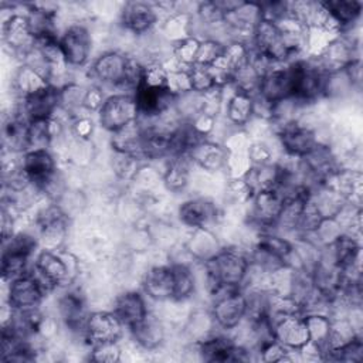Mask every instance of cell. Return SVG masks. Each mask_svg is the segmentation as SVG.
<instances>
[{
	"label": "cell",
	"mask_w": 363,
	"mask_h": 363,
	"mask_svg": "<svg viewBox=\"0 0 363 363\" xmlns=\"http://www.w3.org/2000/svg\"><path fill=\"white\" fill-rule=\"evenodd\" d=\"M203 262L210 296L221 289L244 288L251 265L248 251L234 245L223 247Z\"/></svg>",
	"instance_id": "obj_1"
},
{
	"label": "cell",
	"mask_w": 363,
	"mask_h": 363,
	"mask_svg": "<svg viewBox=\"0 0 363 363\" xmlns=\"http://www.w3.org/2000/svg\"><path fill=\"white\" fill-rule=\"evenodd\" d=\"M247 315V301L242 288L221 289L211 295L210 316L223 330L237 329Z\"/></svg>",
	"instance_id": "obj_2"
},
{
	"label": "cell",
	"mask_w": 363,
	"mask_h": 363,
	"mask_svg": "<svg viewBox=\"0 0 363 363\" xmlns=\"http://www.w3.org/2000/svg\"><path fill=\"white\" fill-rule=\"evenodd\" d=\"M250 45L254 52L272 64H288L298 58L291 52L278 26L267 18H261L255 26Z\"/></svg>",
	"instance_id": "obj_3"
},
{
	"label": "cell",
	"mask_w": 363,
	"mask_h": 363,
	"mask_svg": "<svg viewBox=\"0 0 363 363\" xmlns=\"http://www.w3.org/2000/svg\"><path fill=\"white\" fill-rule=\"evenodd\" d=\"M139 119L138 105L132 94L118 92L108 95L98 112L99 125L113 133Z\"/></svg>",
	"instance_id": "obj_4"
},
{
	"label": "cell",
	"mask_w": 363,
	"mask_h": 363,
	"mask_svg": "<svg viewBox=\"0 0 363 363\" xmlns=\"http://www.w3.org/2000/svg\"><path fill=\"white\" fill-rule=\"evenodd\" d=\"M130 58L122 51H105L91 64V77L96 79L99 86L125 89Z\"/></svg>",
	"instance_id": "obj_5"
},
{
	"label": "cell",
	"mask_w": 363,
	"mask_h": 363,
	"mask_svg": "<svg viewBox=\"0 0 363 363\" xmlns=\"http://www.w3.org/2000/svg\"><path fill=\"white\" fill-rule=\"evenodd\" d=\"M30 271L35 275L47 294L69 282L71 272L65 259L52 250H43L35 255Z\"/></svg>",
	"instance_id": "obj_6"
},
{
	"label": "cell",
	"mask_w": 363,
	"mask_h": 363,
	"mask_svg": "<svg viewBox=\"0 0 363 363\" xmlns=\"http://www.w3.org/2000/svg\"><path fill=\"white\" fill-rule=\"evenodd\" d=\"M275 133L284 153L296 159L305 157L320 143L316 130L302 123L299 119L278 128Z\"/></svg>",
	"instance_id": "obj_7"
},
{
	"label": "cell",
	"mask_w": 363,
	"mask_h": 363,
	"mask_svg": "<svg viewBox=\"0 0 363 363\" xmlns=\"http://www.w3.org/2000/svg\"><path fill=\"white\" fill-rule=\"evenodd\" d=\"M60 47L65 61L72 68L86 65L92 51V35L86 26L81 23L69 24L60 35Z\"/></svg>",
	"instance_id": "obj_8"
},
{
	"label": "cell",
	"mask_w": 363,
	"mask_h": 363,
	"mask_svg": "<svg viewBox=\"0 0 363 363\" xmlns=\"http://www.w3.org/2000/svg\"><path fill=\"white\" fill-rule=\"evenodd\" d=\"M284 207V199L275 189L255 191L250 200V224L258 231L274 230Z\"/></svg>",
	"instance_id": "obj_9"
},
{
	"label": "cell",
	"mask_w": 363,
	"mask_h": 363,
	"mask_svg": "<svg viewBox=\"0 0 363 363\" xmlns=\"http://www.w3.org/2000/svg\"><path fill=\"white\" fill-rule=\"evenodd\" d=\"M197 353L204 362H242L248 360V349L238 345L227 335H210L196 342Z\"/></svg>",
	"instance_id": "obj_10"
},
{
	"label": "cell",
	"mask_w": 363,
	"mask_h": 363,
	"mask_svg": "<svg viewBox=\"0 0 363 363\" xmlns=\"http://www.w3.org/2000/svg\"><path fill=\"white\" fill-rule=\"evenodd\" d=\"M138 105L139 119L152 121L162 118L174 109L177 96L169 88L139 85L133 92Z\"/></svg>",
	"instance_id": "obj_11"
},
{
	"label": "cell",
	"mask_w": 363,
	"mask_h": 363,
	"mask_svg": "<svg viewBox=\"0 0 363 363\" xmlns=\"http://www.w3.org/2000/svg\"><path fill=\"white\" fill-rule=\"evenodd\" d=\"M35 224L38 228V242L44 244V250H55L65 238L68 231V216L65 211L51 203L37 213Z\"/></svg>",
	"instance_id": "obj_12"
},
{
	"label": "cell",
	"mask_w": 363,
	"mask_h": 363,
	"mask_svg": "<svg viewBox=\"0 0 363 363\" xmlns=\"http://www.w3.org/2000/svg\"><path fill=\"white\" fill-rule=\"evenodd\" d=\"M47 295V291L35 275L28 271L27 274L9 282L7 303L16 311L38 309Z\"/></svg>",
	"instance_id": "obj_13"
},
{
	"label": "cell",
	"mask_w": 363,
	"mask_h": 363,
	"mask_svg": "<svg viewBox=\"0 0 363 363\" xmlns=\"http://www.w3.org/2000/svg\"><path fill=\"white\" fill-rule=\"evenodd\" d=\"M123 323L112 311H95L89 312L82 336L91 345L118 342L123 335Z\"/></svg>",
	"instance_id": "obj_14"
},
{
	"label": "cell",
	"mask_w": 363,
	"mask_h": 363,
	"mask_svg": "<svg viewBox=\"0 0 363 363\" xmlns=\"http://www.w3.org/2000/svg\"><path fill=\"white\" fill-rule=\"evenodd\" d=\"M264 102L274 106L292 96V74L288 64H278L269 68L259 81L257 95Z\"/></svg>",
	"instance_id": "obj_15"
},
{
	"label": "cell",
	"mask_w": 363,
	"mask_h": 363,
	"mask_svg": "<svg viewBox=\"0 0 363 363\" xmlns=\"http://www.w3.org/2000/svg\"><path fill=\"white\" fill-rule=\"evenodd\" d=\"M271 322L275 339L288 350L299 353V350L309 343V332L303 313L281 315L271 319Z\"/></svg>",
	"instance_id": "obj_16"
},
{
	"label": "cell",
	"mask_w": 363,
	"mask_h": 363,
	"mask_svg": "<svg viewBox=\"0 0 363 363\" xmlns=\"http://www.w3.org/2000/svg\"><path fill=\"white\" fill-rule=\"evenodd\" d=\"M17 109L27 122L51 119L55 116L57 109H60V88L50 84L38 92L21 99Z\"/></svg>",
	"instance_id": "obj_17"
},
{
	"label": "cell",
	"mask_w": 363,
	"mask_h": 363,
	"mask_svg": "<svg viewBox=\"0 0 363 363\" xmlns=\"http://www.w3.org/2000/svg\"><path fill=\"white\" fill-rule=\"evenodd\" d=\"M20 166L28 180L40 190L58 173L50 149H30L20 155Z\"/></svg>",
	"instance_id": "obj_18"
},
{
	"label": "cell",
	"mask_w": 363,
	"mask_h": 363,
	"mask_svg": "<svg viewBox=\"0 0 363 363\" xmlns=\"http://www.w3.org/2000/svg\"><path fill=\"white\" fill-rule=\"evenodd\" d=\"M159 11L155 3L146 1H128L119 13V23L125 31L143 35L147 34L157 23Z\"/></svg>",
	"instance_id": "obj_19"
},
{
	"label": "cell",
	"mask_w": 363,
	"mask_h": 363,
	"mask_svg": "<svg viewBox=\"0 0 363 363\" xmlns=\"http://www.w3.org/2000/svg\"><path fill=\"white\" fill-rule=\"evenodd\" d=\"M180 223L193 230H207L218 217L217 206L206 197H191L177 208Z\"/></svg>",
	"instance_id": "obj_20"
},
{
	"label": "cell",
	"mask_w": 363,
	"mask_h": 363,
	"mask_svg": "<svg viewBox=\"0 0 363 363\" xmlns=\"http://www.w3.org/2000/svg\"><path fill=\"white\" fill-rule=\"evenodd\" d=\"M3 41L14 54L23 55V58H26V55L34 48L35 44L27 14L13 13L4 20Z\"/></svg>",
	"instance_id": "obj_21"
},
{
	"label": "cell",
	"mask_w": 363,
	"mask_h": 363,
	"mask_svg": "<svg viewBox=\"0 0 363 363\" xmlns=\"http://www.w3.org/2000/svg\"><path fill=\"white\" fill-rule=\"evenodd\" d=\"M142 289L145 296L152 301H173L174 279L172 264L150 267L143 275Z\"/></svg>",
	"instance_id": "obj_22"
},
{
	"label": "cell",
	"mask_w": 363,
	"mask_h": 363,
	"mask_svg": "<svg viewBox=\"0 0 363 363\" xmlns=\"http://www.w3.org/2000/svg\"><path fill=\"white\" fill-rule=\"evenodd\" d=\"M187 157L193 164L199 166L204 172L214 173L228 166L230 149L218 142L206 138L191 149Z\"/></svg>",
	"instance_id": "obj_23"
},
{
	"label": "cell",
	"mask_w": 363,
	"mask_h": 363,
	"mask_svg": "<svg viewBox=\"0 0 363 363\" xmlns=\"http://www.w3.org/2000/svg\"><path fill=\"white\" fill-rule=\"evenodd\" d=\"M111 311L118 316L126 329L132 328L150 313L145 294L138 291H125L116 295Z\"/></svg>",
	"instance_id": "obj_24"
},
{
	"label": "cell",
	"mask_w": 363,
	"mask_h": 363,
	"mask_svg": "<svg viewBox=\"0 0 363 363\" xmlns=\"http://www.w3.org/2000/svg\"><path fill=\"white\" fill-rule=\"evenodd\" d=\"M57 311L61 322L71 332L82 335L85 320L89 315L84 295L79 291H67L62 294L57 303Z\"/></svg>",
	"instance_id": "obj_25"
},
{
	"label": "cell",
	"mask_w": 363,
	"mask_h": 363,
	"mask_svg": "<svg viewBox=\"0 0 363 363\" xmlns=\"http://www.w3.org/2000/svg\"><path fill=\"white\" fill-rule=\"evenodd\" d=\"M133 342L143 350H156L159 349L166 337V329L162 320L152 313L143 318L140 322L128 329Z\"/></svg>",
	"instance_id": "obj_26"
},
{
	"label": "cell",
	"mask_w": 363,
	"mask_h": 363,
	"mask_svg": "<svg viewBox=\"0 0 363 363\" xmlns=\"http://www.w3.org/2000/svg\"><path fill=\"white\" fill-rule=\"evenodd\" d=\"M3 142L11 153L23 155L30 150L28 142V122L21 116L18 109L4 121L3 125Z\"/></svg>",
	"instance_id": "obj_27"
},
{
	"label": "cell",
	"mask_w": 363,
	"mask_h": 363,
	"mask_svg": "<svg viewBox=\"0 0 363 363\" xmlns=\"http://www.w3.org/2000/svg\"><path fill=\"white\" fill-rule=\"evenodd\" d=\"M225 118L230 125L242 128L254 118V95L234 89L225 102Z\"/></svg>",
	"instance_id": "obj_28"
},
{
	"label": "cell",
	"mask_w": 363,
	"mask_h": 363,
	"mask_svg": "<svg viewBox=\"0 0 363 363\" xmlns=\"http://www.w3.org/2000/svg\"><path fill=\"white\" fill-rule=\"evenodd\" d=\"M330 17L337 24L340 34L352 31L357 24L362 16L363 4L356 0H336V1H323Z\"/></svg>",
	"instance_id": "obj_29"
},
{
	"label": "cell",
	"mask_w": 363,
	"mask_h": 363,
	"mask_svg": "<svg viewBox=\"0 0 363 363\" xmlns=\"http://www.w3.org/2000/svg\"><path fill=\"white\" fill-rule=\"evenodd\" d=\"M193 163L187 156L169 157L164 172L163 184L170 193H182L190 183V166Z\"/></svg>",
	"instance_id": "obj_30"
},
{
	"label": "cell",
	"mask_w": 363,
	"mask_h": 363,
	"mask_svg": "<svg viewBox=\"0 0 363 363\" xmlns=\"http://www.w3.org/2000/svg\"><path fill=\"white\" fill-rule=\"evenodd\" d=\"M47 85H50L48 79L40 74L37 69H34L33 67L23 64L14 74L13 78V89L17 94L18 99H24L35 92H38L40 89L45 88Z\"/></svg>",
	"instance_id": "obj_31"
},
{
	"label": "cell",
	"mask_w": 363,
	"mask_h": 363,
	"mask_svg": "<svg viewBox=\"0 0 363 363\" xmlns=\"http://www.w3.org/2000/svg\"><path fill=\"white\" fill-rule=\"evenodd\" d=\"M173 279H174V292L173 301L183 302L191 298L196 292V278L191 268L186 264H172Z\"/></svg>",
	"instance_id": "obj_32"
},
{
	"label": "cell",
	"mask_w": 363,
	"mask_h": 363,
	"mask_svg": "<svg viewBox=\"0 0 363 363\" xmlns=\"http://www.w3.org/2000/svg\"><path fill=\"white\" fill-rule=\"evenodd\" d=\"M140 160L142 159L133 153H126V152H119L112 149L111 167L119 179L132 180L136 177L139 172Z\"/></svg>",
	"instance_id": "obj_33"
},
{
	"label": "cell",
	"mask_w": 363,
	"mask_h": 363,
	"mask_svg": "<svg viewBox=\"0 0 363 363\" xmlns=\"http://www.w3.org/2000/svg\"><path fill=\"white\" fill-rule=\"evenodd\" d=\"M199 43L200 40L189 35L173 44V58L176 60L180 69H187L196 62Z\"/></svg>",
	"instance_id": "obj_34"
},
{
	"label": "cell",
	"mask_w": 363,
	"mask_h": 363,
	"mask_svg": "<svg viewBox=\"0 0 363 363\" xmlns=\"http://www.w3.org/2000/svg\"><path fill=\"white\" fill-rule=\"evenodd\" d=\"M189 81H190V89L196 94H206L214 88H218L214 82V78L211 75V71L207 65L193 64L187 68Z\"/></svg>",
	"instance_id": "obj_35"
},
{
	"label": "cell",
	"mask_w": 363,
	"mask_h": 363,
	"mask_svg": "<svg viewBox=\"0 0 363 363\" xmlns=\"http://www.w3.org/2000/svg\"><path fill=\"white\" fill-rule=\"evenodd\" d=\"M224 50V43L207 37L204 40H200L199 43V50H197V55H196V62L194 64H200V65H211L216 60H218L223 54Z\"/></svg>",
	"instance_id": "obj_36"
},
{
	"label": "cell",
	"mask_w": 363,
	"mask_h": 363,
	"mask_svg": "<svg viewBox=\"0 0 363 363\" xmlns=\"http://www.w3.org/2000/svg\"><path fill=\"white\" fill-rule=\"evenodd\" d=\"M252 196H254V191L248 186V183L244 180L242 176L228 180L227 187H225V197L233 204H235V206L247 204V203H250Z\"/></svg>",
	"instance_id": "obj_37"
},
{
	"label": "cell",
	"mask_w": 363,
	"mask_h": 363,
	"mask_svg": "<svg viewBox=\"0 0 363 363\" xmlns=\"http://www.w3.org/2000/svg\"><path fill=\"white\" fill-rule=\"evenodd\" d=\"M121 347L118 342L98 343L91 346V360L104 362V363H115L121 360Z\"/></svg>",
	"instance_id": "obj_38"
},
{
	"label": "cell",
	"mask_w": 363,
	"mask_h": 363,
	"mask_svg": "<svg viewBox=\"0 0 363 363\" xmlns=\"http://www.w3.org/2000/svg\"><path fill=\"white\" fill-rule=\"evenodd\" d=\"M106 96L104 94V89L99 85L88 86L84 96V109L89 112H99L101 106L104 105Z\"/></svg>",
	"instance_id": "obj_39"
},
{
	"label": "cell",
	"mask_w": 363,
	"mask_h": 363,
	"mask_svg": "<svg viewBox=\"0 0 363 363\" xmlns=\"http://www.w3.org/2000/svg\"><path fill=\"white\" fill-rule=\"evenodd\" d=\"M74 129L79 138H86L92 133V122L86 118H77L74 123Z\"/></svg>",
	"instance_id": "obj_40"
}]
</instances>
